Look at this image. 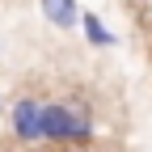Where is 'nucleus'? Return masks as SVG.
Returning <instances> with one entry per match:
<instances>
[{
  "instance_id": "nucleus-1",
  "label": "nucleus",
  "mask_w": 152,
  "mask_h": 152,
  "mask_svg": "<svg viewBox=\"0 0 152 152\" xmlns=\"http://www.w3.org/2000/svg\"><path fill=\"white\" fill-rule=\"evenodd\" d=\"M42 140L64 148H85L93 140V118L80 102H47L42 106Z\"/></svg>"
},
{
  "instance_id": "nucleus-2",
  "label": "nucleus",
  "mask_w": 152,
  "mask_h": 152,
  "mask_svg": "<svg viewBox=\"0 0 152 152\" xmlns=\"http://www.w3.org/2000/svg\"><path fill=\"white\" fill-rule=\"evenodd\" d=\"M13 135L21 144H38L42 140V102L38 97H21L13 106Z\"/></svg>"
},
{
  "instance_id": "nucleus-3",
  "label": "nucleus",
  "mask_w": 152,
  "mask_h": 152,
  "mask_svg": "<svg viewBox=\"0 0 152 152\" xmlns=\"http://www.w3.org/2000/svg\"><path fill=\"white\" fill-rule=\"evenodd\" d=\"M38 9H42V17H47L51 26H59V30H72L76 21H80L76 0H38Z\"/></svg>"
},
{
  "instance_id": "nucleus-4",
  "label": "nucleus",
  "mask_w": 152,
  "mask_h": 152,
  "mask_svg": "<svg viewBox=\"0 0 152 152\" xmlns=\"http://www.w3.org/2000/svg\"><path fill=\"white\" fill-rule=\"evenodd\" d=\"M76 26L85 30V38H89L93 47H110V42H114V34L102 26V17H97V13H80V21H76Z\"/></svg>"
},
{
  "instance_id": "nucleus-5",
  "label": "nucleus",
  "mask_w": 152,
  "mask_h": 152,
  "mask_svg": "<svg viewBox=\"0 0 152 152\" xmlns=\"http://www.w3.org/2000/svg\"><path fill=\"white\" fill-rule=\"evenodd\" d=\"M64 152H85V148H64Z\"/></svg>"
}]
</instances>
